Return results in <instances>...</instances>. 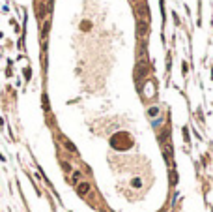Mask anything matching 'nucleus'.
<instances>
[{"label":"nucleus","instance_id":"obj_7","mask_svg":"<svg viewBox=\"0 0 213 212\" xmlns=\"http://www.w3.org/2000/svg\"><path fill=\"white\" fill-rule=\"evenodd\" d=\"M148 115L150 116H157V115H159V107H150L148 109Z\"/></svg>","mask_w":213,"mask_h":212},{"label":"nucleus","instance_id":"obj_3","mask_svg":"<svg viewBox=\"0 0 213 212\" xmlns=\"http://www.w3.org/2000/svg\"><path fill=\"white\" fill-rule=\"evenodd\" d=\"M60 141H62V144L65 147V150L67 152H71V154H77V147L69 141V139H65V137H60Z\"/></svg>","mask_w":213,"mask_h":212},{"label":"nucleus","instance_id":"obj_4","mask_svg":"<svg viewBox=\"0 0 213 212\" xmlns=\"http://www.w3.org/2000/svg\"><path fill=\"white\" fill-rule=\"evenodd\" d=\"M137 12L140 13V17H142V19H148V6H146L144 2L137 4Z\"/></svg>","mask_w":213,"mask_h":212},{"label":"nucleus","instance_id":"obj_5","mask_svg":"<svg viewBox=\"0 0 213 212\" xmlns=\"http://www.w3.org/2000/svg\"><path fill=\"white\" fill-rule=\"evenodd\" d=\"M71 178H73V182L77 184V180H81V178H82V173L81 171H73L71 173Z\"/></svg>","mask_w":213,"mask_h":212},{"label":"nucleus","instance_id":"obj_2","mask_svg":"<svg viewBox=\"0 0 213 212\" xmlns=\"http://www.w3.org/2000/svg\"><path fill=\"white\" fill-rule=\"evenodd\" d=\"M90 189H92V184L86 182V180H82V182L77 184V193L81 195V197H86V195L90 193Z\"/></svg>","mask_w":213,"mask_h":212},{"label":"nucleus","instance_id":"obj_6","mask_svg":"<svg viewBox=\"0 0 213 212\" xmlns=\"http://www.w3.org/2000/svg\"><path fill=\"white\" fill-rule=\"evenodd\" d=\"M62 169H64L65 173H73V169H71V165H69V162H62Z\"/></svg>","mask_w":213,"mask_h":212},{"label":"nucleus","instance_id":"obj_8","mask_svg":"<svg viewBox=\"0 0 213 212\" xmlns=\"http://www.w3.org/2000/svg\"><path fill=\"white\" fill-rule=\"evenodd\" d=\"M131 184H133V186H135V188H138V186H140V180H138V178H135V180H133V182H131Z\"/></svg>","mask_w":213,"mask_h":212},{"label":"nucleus","instance_id":"obj_1","mask_svg":"<svg viewBox=\"0 0 213 212\" xmlns=\"http://www.w3.org/2000/svg\"><path fill=\"white\" fill-rule=\"evenodd\" d=\"M148 30H150L148 21H146V19H138V21H137V36H138L140 40H144L146 36H148Z\"/></svg>","mask_w":213,"mask_h":212}]
</instances>
